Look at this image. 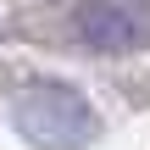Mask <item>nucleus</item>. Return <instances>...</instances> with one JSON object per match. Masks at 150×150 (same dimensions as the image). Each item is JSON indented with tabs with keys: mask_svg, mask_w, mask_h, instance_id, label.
Returning a JSON list of instances; mask_svg holds the SVG:
<instances>
[{
	"mask_svg": "<svg viewBox=\"0 0 150 150\" xmlns=\"http://www.w3.org/2000/svg\"><path fill=\"white\" fill-rule=\"evenodd\" d=\"M11 122L28 145L39 150H83L95 139V111L89 100L72 89V83H56V78H33L11 95Z\"/></svg>",
	"mask_w": 150,
	"mask_h": 150,
	"instance_id": "1",
	"label": "nucleus"
},
{
	"mask_svg": "<svg viewBox=\"0 0 150 150\" xmlns=\"http://www.w3.org/2000/svg\"><path fill=\"white\" fill-rule=\"evenodd\" d=\"M78 39L100 56H128L150 45V0H89L78 11Z\"/></svg>",
	"mask_w": 150,
	"mask_h": 150,
	"instance_id": "2",
	"label": "nucleus"
}]
</instances>
